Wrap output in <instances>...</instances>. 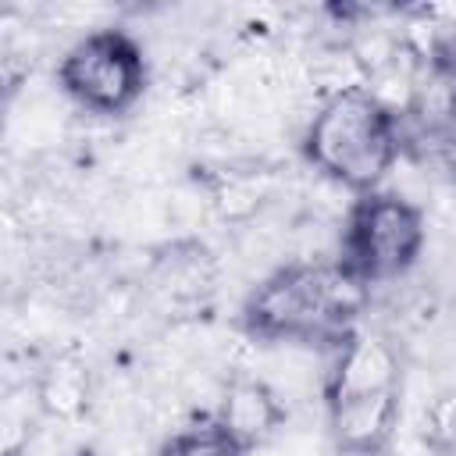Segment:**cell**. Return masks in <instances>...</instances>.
<instances>
[{"label": "cell", "mask_w": 456, "mask_h": 456, "mask_svg": "<svg viewBox=\"0 0 456 456\" xmlns=\"http://www.w3.org/2000/svg\"><path fill=\"white\" fill-rule=\"evenodd\" d=\"M57 86L75 107L89 114H128L146 89L142 46L125 28H93L61 53Z\"/></svg>", "instance_id": "4"}, {"label": "cell", "mask_w": 456, "mask_h": 456, "mask_svg": "<svg viewBox=\"0 0 456 456\" xmlns=\"http://www.w3.org/2000/svg\"><path fill=\"white\" fill-rule=\"evenodd\" d=\"M217 428L242 449H260L278 438V431L289 420V406L274 385H267L256 374H235L224 381L217 406L210 413Z\"/></svg>", "instance_id": "6"}, {"label": "cell", "mask_w": 456, "mask_h": 456, "mask_svg": "<svg viewBox=\"0 0 456 456\" xmlns=\"http://www.w3.org/2000/svg\"><path fill=\"white\" fill-rule=\"evenodd\" d=\"M242 456H281L278 449H274V442L271 445H260V449H249V452H242Z\"/></svg>", "instance_id": "14"}, {"label": "cell", "mask_w": 456, "mask_h": 456, "mask_svg": "<svg viewBox=\"0 0 456 456\" xmlns=\"http://www.w3.org/2000/svg\"><path fill=\"white\" fill-rule=\"evenodd\" d=\"M431 64H435V71H442V75L456 78V36H449V39H442V43L435 46Z\"/></svg>", "instance_id": "12"}, {"label": "cell", "mask_w": 456, "mask_h": 456, "mask_svg": "<svg viewBox=\"0 0 456 456\" xmlns=\"http://www.w3.org/2000/svg\"><path fill=\"white\" fill-rule=\"evenodd\" d=\"M324 417L331 449L338 456H385L403 417V392L328 403Z\"/></svg>", "instance_id": "7"}, {"label": "cell", "mask_w": 456, "mask_h": 456, "mask_svg": "<svg viewBox=\"0 0 456 456\" xmlns=\"http://www.w3.org/2000/svg\"><path fill=\"white\" fill-rule=\"evenodd\" d=\"M385 392H403V356L399 349L374 331H349L338 346L335 356L324 370L321 395L328 403L342 399H363V395H385Z\"/></svg>", "instance_id": "5"}, {"label": "cell", "mask_w": 456, "mask_h": 456, "mask_svg": "<svg viewBox=\"0 0 456 456\" xmlns=\"http://www.w3.org/2000/svg\"><path fill=\"white\" fill-rule=\"evenodd\" d=\"M399 150V118L363 86L321 100L303 132L306 164L356 196L385 185Z\"/></svg>", "instance_id": "2"}, {"label": "cell", "mask_w": 456, "mask_h": 456, "mask_svg": "<svg viewBox=\"0 0 456 456\" xmlns=\"http://www.w3.org/2000/svg\"><path fill=\"white\" fill-rule=\"evenodd\" d=\"M428 221L424 210L388 189L356 196L342 224L338 264L360 285H385L403 278L424 253Z\"/></svg>", "instance_id": "3"}, {"label": "cell", "mask_w": 456, "mask_h": 456, "mask_svg": "<svg viewBox=\"0 0 456 456\" xmlns=\"http://www.w3.org/2000/svg\"><path fill=\"white\" fill-rule=\"evenodd\" d=\"M420 442L431 456H456V385L442 388L420 417Z\"/></svg>", "instance_id": "10"}, {"label": "cell", "mask_w": 456, "mask_h": 456, "mask_svg": "<svg viewBox=\"0 0 456 456\" xmlns=\"http://www.w3.org/2000/svg\"><path fill=\"white\" fill-rule=\"evenodd\" d=\"M43 417L39 403H36V388L25 385L21 392H11L4 403V452L7 456H21V449H28V420Z\"/></svg>", "instance_id": "11"}, {"label": "cell", "mask_w": 456, "mask_h": 456, "mask_svg": "<svg viewBox=\"0 0 456 456\" xmlns=\"http://www.w3.org/2000/svg\"><path fill=\"white\" fill-rule=\"evenodd\" d=\"M32 388H36V403H39L43 417L71 424L93 403V370L82 356L61 353L36 374Z\"/></svg>", "instance_id": "8"}, {"label": "cell", "mask_w": 456, "mask_h": 456, "mask_svg": "<svg viewBox=\"0 0 456 456\" xmlns=\"http://www.w3.org/2000/svg\"><path fill=\"white\" fill-rule=\"evenodd\" d=\"M367 303L360 285L338 260L335 264H285L271 271L242 303V328L260 342H331L338 346L356 331Z\"/></svg>", "instance_id": "1"}, {"label": "cell", "mask_w": 456, "mask_h": 456, "mask_svg": "<svg viewBox=\"0 0 456 456\" xmlns=\"http://www.w3.org/2000/svg\"><path fill=\"white\" fill-rule=\"evenodd\" d=\"M449 78V75H445ZM445 132H449V139L456 142V78H449V93H445V110H442V121H438Z\"/></svg>", "instance_id": "13"}, {"label": "cell", "mask_w": 456, "mask_h": 456, "mask_svg": "<svg viewBox=\"0 0 456 456\" xmlns=\"http://www.w3.org/2000/svg\"><path fill=\"white\" fill-rule=\"evenodd\" d=\"M157 456H242V449L217 428L214 417L207 420H196L189 428H178Z\"/></svg>", "instance_id": "9"}]
</instances>
